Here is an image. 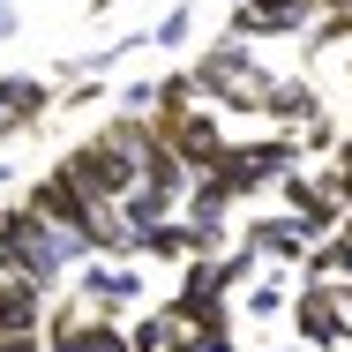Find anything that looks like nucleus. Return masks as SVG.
I'll return each instance as SVG.
<instances>
[{"instance_id":"nucleus-1","label":"nucleus","mask_w":352,"mask_h":352,"mask_svg":"<svg viewBox=\"0 0 352 352\" xmlns=\"http://www.w3.org/2000/svg\"><path fill=\"white\" fill-rule=\"evenodd\" d=\"M157 142L165 135H157L150 120H128V113H120V120H105L90 142H75L68 157H60V173H68L90 203H128L142 188V173H150V157H157Z\"/></svg>"},{"instance_id":"nucleus-2","label":"nucleus","mask_w":352,"mask_h":352,"mask_svg":"<svg viewBox=\"0 0 352 352\" xmlns=\"http://www.w3.org/2000/svg\"><path fill=\"white\" fill-rule=\"evenodd\" d=\"M195 90H203V105H217V113H263L270 105V82L278 75L263 68L240 38H225V45H210V53H195Z\"/></svg>"},{"instance_id":"nucleus-3","label":"nucleus","mask_w":352,"mask_h":352,"mask_svg":"<svg viewBox=\"0 0 352 352\" xmlns=\"http://www.w3.org/2000/svg\"><path fill=\"white\" fill-rule=\"evenodd\" d=\"M75 300H82L90 315H105V322L135 315V307H142V263H120V255H98V263H82V278H75Z\"/></svg>"},{"instance_id":"nucleus-4","label":"nucleus","mask_w":352,"mask_h":352,"mask_svg":"<svg viewBox=\"0 0 352 352\" xmlns=\"http://www.w3.org/2000/svg\"><path fill=\"white\" fill-rule=\"evenodd\" d=\"M157 135L173 142V157H180L188 173H210L217 157L232 150L225 120H217V105H195V113H173V120H157Z\"/></svg>"},{"instance_id":"nucleus-5","label":"nucleus","mask_w":352,"mask_h":352,"mask_svg":"<svg viewBox=\"0 0 352 352\" xmlns=\"http://www.w3.org/2000/svg\"><path fill=\"white\" fill-rule=\"evenodd\" d=\"M45 345H53V352H135V338H128L120 322L90 315L82 300H68V307L45 315Z\"/></svg>"},{"instance_id":"nucleus-6","label":"nucleus","mask_w":352,"mask_h":352,"mask_svg":"<svg viewBox=\"0 0 352 352\" xmlns=\"http://www.w3.org/2000/svg\"><path fill=\"white\" fill-rule=\"evenodd\" d=\"M225 292H232L225 263L203 255V263H188V278H180V292H173V315H180L188 330H210V322H225Z\"/></svg>"},{"instance_id":"nucleus-7","label":"nucleus","mask_w":352,"mask_h":352,"mask_svg":"<svg viewBox=\"0 0 352 352\" xmlns=\"http://www.w3.org/2000/svg\"><path fill=\"white\" fill-rule=\"evenodd\" d=\"M292 330H300V345H307V352H338L352 338V330H345V307H338L330 285H300V300H292Z\"/></svg>"},{"instance_id":"nucleus-8","label":"nucleus","mask_w":352,"mask_h":352,"mask_svg":"<svg viewBox=\"0 0 352 352\" xmlns=\"http://www.w3.org/2000/svg\"><path fill=\"white\" fill-rule=\"evenodd\" d=\"M240 248H255L263 263H307V248H315V225L300 210H270V217H255L248 232H240Z\"/></svg>"},{"instance_id":"nucleus-9","label":"nucleus","mask_w":352,"mask_h":352,"mask_svg":"<svg viewBox=\"0 0 352 352\" xmlns=\"http://www.w3.org/2000/svg\"><path fill=\"white\" fill-rule=\"evenodd\" d=\"M23 203H30V210L45 217V225H68V232H90V217H98V203H90V195L75 188V180L60 173V165H53V173H38Z\"/></svg>"},{"instance_id":"nucleus-10","label":"nucleus","mask_w":352,"mask_h":352,"mask_svg":"<svg viewBox=\"0 0 352 352\" xmlns=\"http://www.w3.org/2000/svg\"><path fill=\"white\" fill-rule=\"evenodd\" d=\"M292 30H315V0H248V8H232V38L240 45L292 38Z\"/></svg>"},{"instance_id":"nucleus-11","label":"nucleus","mask_w":352,"mask_h":352,"mask_svg":"<svg viewBox=\"0 0 352 352\" xmlns=\"http://www.w3.org/2000/svg\"><path fill=\"white\" fill-rule=\"evenodd\" d=\"M38 322H45V285L0 270V338H38Z\"/></svg>"},{"instance_id":"nucleus-12","label":"nucleus","mask_w":352,"mask_h":352,"mask_svg":"<svg viewBox=\"0 0 352 352\" xmlns=\"http://www.w3.org/2000/svg\"><path fill=\"white\" fill-rule=\"evenodd\" d=\"M263 120L270 128H307V120H322V98H315V82H300V75H278L270 82V105H263Z\"/></svg>"},{"instance_id":"nucleus-13","label":"nucleus","mask_w":352,"mask_h":352,"mask_svg":"<svg viewBox=\"0 0 352 352\" xmlns=\"http://www.w3.org/2000/svg\"><path fill=\"white\" fill-rule=\"evenodd\" d=\"M45 105H53V90H45L38 75H0V113H8L15 128H30V120H45Z\"/></svg>"},{"instance_id":"nucleus-14","label":"nucleus","mask_w":352,"mask_h":352,"mask_svg":"<svg viewBox=\"0 0 352 352\" xmlns=\"http://www.w3.org/2000/svg\"><path fill=\"white\" fill-rule=\"evenodd\" d=\"M300 285H352V248L345 240H315L307 263H300Z\"/></svg>"},{"instance_id":"nucleus-15","label":"nucleus","mask_w":352,"mask_h":352,"mask_svg":"<svg viewBox=\"0 0 352 352\" xmlns=\"http://www.w3.org/2000/svg\"><path fill=\"white\" fill-rule=\"evenodd\" d=\"M240 292H248V315H263V322H270V315H278L285 300H300V292H292V285H285V270H255V278L240 285Z\"/></svg>"},{"instance_id":"nucleus-16","label":"nucleus","mask_w":352,"mask_h":352,"mask_svg":"<svg viewBox=\"0 0 352 352\" xmlns=\"http://www.w3.org/2000/svg\"><path fill=\"white\" fill-rule=\"evenodd\" d=\"M128 338H135V352H180V338H188V322H180L173 307H165V315H142L135 330H128Z\"/></svg>"},{"instance_id":"nucleus-17","label":"nucleus","mask_w":352,"mask_h":352,"mask_svg":"<svg viewBox=\"0 0 352 352\" xmlns=\"http://www.w3.org/2000/svg\"><path fill=\"white\" fill-rule=\"evenodd\" d=\"M120 217H128V225H135V232H150V225H165V217H180V203H173V195H157V188H150V180H142L135 195H128V203H120Z\"/></svg>"},{"instance_id":"nucleus-18","label":"nucleus","mask_w":352,"mask_h":352,"mask_svg":"<svg viewBox=\"0 0 352 352\" xmlns=\"http://www.w3.org/2000/svg\"><path fill=\"white\" fill-rule=\"evenodd\" d=\"M150 38H157V53H180V45H188V38H195V8H188V0H180V8H165V15H157V30H150Z\"/></svg>"},{"instance_id":"nucleus-19","label":"nucleus","mask_w":352,"mask_h":352,"mask_svg":"<svg viewBox=\"0 0 352 352\" xmlns=\"http://www.w3.org/2000/svg\"><path fill=\"white\" fill-rule=\"evenodd\" d=\"M150 105H157V75H142V82H128V90H120V113H128V120H142Z\"/></svg>"},{"instance_id":"nucleus-20","label":"nucleus","mask_w":352,"mask_h":352,"mask_svg":"<svg viewBox=\"0 0 352 352\" xmlns=\"http://www.w3.org/2000/svg\"><path fill=\"white\" fill-rule=\"evenodd\" d=\"M180 352H232V330H225V322H210V330H188V338H180Z\"/></svg>"},{"instance_id":"nucleus-21","label":"nucleus","mask_w":352,"mask_h":352,"mask_svg":"<svg viewBox=\"0 0 352 352\" xmlns=\"http://www.w3.org/2000/svg\"><path fill=\"white\" fill-rule=\"evenodd\" d=\"M322 195H330L338 210H352V173L338 165V157H330V173H322Z\"/></svg>"},{"instance_id":"nucleus-22","label":"nucleus","mask_w":352,"mask_h":352,"mask_svg":"<svg viewBox=\"0 0 352 352\" xmlns=\"http://www.w3.org/2000/svg\"><path fill=\"white\" fill-rule=\"evenodd\" d=\"M23 30V15H15V0H0V38H15Z\"/></svg>"},{"instance_id":"nucleus-23","label":"nucleus","mask_w":352,"mask_h":352,"mask_svg":"<svg viewBox=\"0 0 352 352\" xmlns=\"http://www.w3.org/2000/svg\"><path fill=\"white\" fill-rule=\"evenodd\" d=\"M338 165H345V173H352V135H345V142H338Z\"/></svg>"},{"instance_id":"nucleus-24","label":"nucleus","mask_w":352,"mask_h":352,"mask_svg":"<svg viewBox=\"0 0 352 352\" xmlns=\"http://www.w3.org/2000/svg\"><path fill=\"white\" fill-rule=\"evenodd\" d=\"M338 240H345V248H352V210H345V225H338Z\"/></svg>"},{"instance_id":"nucleus-25","label":"nucleus","mask_w":352,"mask_h":352,"mask_svg":"<svg viewBox=\"0 0 352 352\" xmlns=\"http://www.w3.org/2000/svg\"><path fill=\"white\" fill-rule=\"evenodd\" d=\"M8 180H15V165H8V157H0V188H8Z\"/></svg>"},{"instance_id":"nucleus-26","label":"nucleus","mask_w":352,"mask_h":352,"mask_svg":"<svg viewBox=\"0 0 352 352\" xmlns=\"http://www.w3.org/2000/svg\"><path fill=\"white\" fill-rule=\"evenodd\" d=\"M8 135H15V120H8V113H0V142H8Z\"/></svg>"},{"instance_id":"nucleus-27","label":"nucleus","mask_w":352,"mask_h":352,"mask_svg":"<svg viewBox=\"0 0 352 352\" xmlns=\"http://www.w3.org/2000/svg\"><path fill=\"white\" fill-rule=\"evenodd\" d=\"M338 352H352V338H345V345H338Z\"/></svg>"}]
</instances>
